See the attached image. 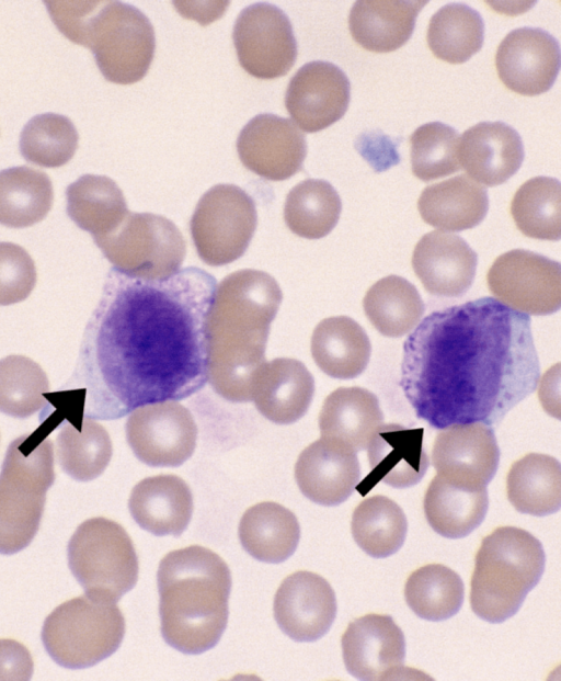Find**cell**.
<instances>
[{"label": "cell", "instance_id": "cell-30", "mask_svg": "<svg viewBox=\"0 0 561 681\" xmlns=\"http://www.w3.org/2000/svg\"><path fill=\"white\" fill-rule=\"evenodd\" d=\"M489 506L486 487H467L436 474L424 495V514L439 535L460 538L483 521Z\"/></svg>", "mask_w": 561, "mask_h": 681}, {"label": "cell", "instance_id": "cell-19", "mask_svg": "<svg viewBox=\"0 0 561 681\" xmlns=\"http://www.w3.org/2000/svg\"><path fill=\"white\" fill-rule=\"evenodd\" d=\"M499 459L494 432L481 422L444 428L436 435L432 450L437 474L467 487H486L496 473Z\"/></svg>", "mask_w": 561, "mask_h": 681}, {"label": "cell", "instance_id": "cell-44", "mask_svg": "<svg viewBox=\"0 0 561 681\" xmlns=\"http://www.w3.org/2000/svg\"><path fill=\"white\" fill-rule=\"evenodd\" d=\"M49 391V382L42 367L23 355L0 360V411L26 418L38 411Z\"/></svg>", "mask_w": 561, "mask_h": 681}, {"label": "cell", "instance_id": "cell-42", "mask_svg": "<svg viewBox=\"0 0 561 681\" xmlns=\"http://www.w3.org/2000/svg\"><path fill=\"white\" fill-rule=\"evenodd\" d=\"M463 583L458 574L442 564H428L407 579L404 598L420 617L443 621L455 615L463 602Z\"/></svg>", "mask_w": 561, "mask_h": 681}, {"label": "cell", "instance_id": "cell-20", "mask_svg": "<svg viewBox=\"0 0 561 681\" xmlns=\"http://www.w3.org/2000/svg\"><path fill=\"white\" fill-rule=\"evenodd\" d=\"M336 599L320 575L299 570L287 576L274 598V616L279 628L297 642H313L331 627Z\"/></svg>", "mask_w": 561, "mask_h": 681}, {"label": "cell", "instance_id": "cell-37", "mask_svg": "<svg viewBox=\"0 0 561 681\" xmlns=\"http://www.w3.org/2000/svg\"><path fill=\"white\" fill-rule=\"evenodd\" d=\"M484 39L481 15L461 3L444 5L430 20L426 42L433 55L449 64H462L480 50Z\"/></svg>", "mask_w": 561, "mask_h": 681}, {"label": "cell", "instance_id": "cell-26", "mask_svg": "<svg viewBox=\"0 0 561 681\" xmlns=\"http://www.w3.org/2000/svg\"><path fill=\"white\" fill-rule=\"evenodd\" d=\"M129 512L136 523L154 535H181L193 513V496L176 475H157L139 481L131 490Z\"/></svg>", "mask_w": 561, "mask_h": 681}, {"label": "cell", "instance_id": "cell-25", "mask_svg": "<svg viewBox=\"0 0 561 681\" xmlns=\"http://www.w3.org/2000/svg\"><path fill=\"white\" fill-rule=\"evenodd\" d=\"M314 381L307 367L295 359H275L259 370L252 388L256 409L268 420L288 424L308 410Z\"/></svg>", "mask_w": 561, "mask_h": 681}, {"label": "cell", "instance_id": "cell-8", "mask_svg": "<svg viewBox=\"0 0 561 681\" xmlns=\"http://www.w3.org/2000/svg\"><path fill=\"white\" fill-rule=\"evenodd\" d=\"M125 635L115 602L81 595L58 605L45 620L42 640L58 665L83 669L114 654Z\"/></svg>", "mask_w": 561, "mask_h": 681}, {"label": "cell", "instance_id": "cell-15", "mask_svg": "<svg viewBox=\"0 0 561 681\" xmlns=\"http://www.w3.org/2000/svg\"><path fill=\"white\" fill-rule=\"evenodd\" d=\"M237 151L248 170L265 180L284 181L301 170L307 144L290 120L264 113L241 129Z\"/></svg>", "mask_w": 561, "mask_h": 681}, {"label": "cell", "instance_id": "cell-12", "mask_svg": "<svg viewBox=\"0 0 561 681\" xmlns=\"http://www.w3.org/2000/svg\"><path fill=\"white\" fill-rule=\"evenodd\" d=\"M490 292L526 315H549L561 305V266L538 253L514 249L497 257L486 274Z\"/></svg>", "mask_w": 561, "mask_h": 681}, {"label": "cell", "instance_id": "cell-31", "mask_svg": "<svg viewBox=\"0 0 561 681\" xmlns=\"http://www.w3.org/2000/svg\"><path fill=\"white\" fill-rule=\"evenodd\" d=\"M370 350L365 330L346 316L323 319L311 337V354L316 364L335 378L359 375L368 364Z\"/></svg>", "mask_w": 561, "mask_h": 681}, {"label": "cell", "instance_id": "cell-5", "mask_svg": "<svg viewBox=\"0 0 561 681\" xmlns=\"http://www.w3.org/2000/svg\"><path fill=\"white\" fill-rule=\"evenodd\" d=\"M56 27L88 47L104 78L117 84L140 81L156 49L154 30L137 8L119 1H45Z\"/></svg>", "mask_w": 561, "mask_h": 681}, {"label": "cell", "instance_id": "cell-18", "mask_svg": "<svg viewBox=\"0 0 561 681\" xmlns=\"http://www.w3.org/2000/svg\"><path fill=\"white\" fill-rule=\"evenodd\" d=\"M347 671L359 680H390L403 673L405 639L390 615L369 613L351 622L342 639Z\"/></svg>", "mask_w": 561, "mask_h": 681}, {"label": "cell", "instance_id": "cell-35", "mask_svg": "<svg viewBox=\"0 0 561 681\" xmlns=\"http://www.w3.org/2000/svg\"><path fill=\"white\" fill-rule=\"evenodd\" d=\"M54 200L49 177L26 166L0 171V224L23 228L43 220Z\"/></svg>", "mask_w": 561, "mask_h": 681}, {"label": "cell", "instance_id": "cell-23", "mask_svg": "<svg viewBox=\"0 0 561 681\" xmlns=\"http://www.w3.org/2000/svg\"><path fill=\"white\" fill-rule=\"evenodd\" d=\"M524 159L518 133L502 122H481L465 130L458 143V160L468 177L485 186L508 180Z\"/></svg>", "mask_w": 561, "mask_h": 681}, {"label": "cell", "instance_id": "cell-47", "mask_svg": "<svg viewBox=\"0 0 561 681\" xmlns=\"http://www.w3.org/2000/svg\"><path fill=\"white\" fill-rule=\"evenodd\" d=\"M34 662L28 649L14 639H0V681L30 680Z\"/></svg>", "mask_w": 561, "mask_h": 681}, {"label": "cell", "instance_id": "cell-43", "mask_svg": "<svg viewBox=\"0 0 561 681\" xmlns=\"http://www.w3.org/2000/svg\"><path fill=\"white\" fill-rule=\"evenodd\" d=\"M79 136L73 123L56 113L32 117L20 135L23 158L45 168L66 164L78 148Z\"/></svg>", "mask_w": 561, "mask_h": 681}, {"label": "cell", "instance_id": "cell-4", "mask_svg": "<svg viewBox=\"0 0 561 681\" xmlns=\"http://www.w3.org/2000/svg\"><path fill=\"white\" fill-rule=\"evenodd\" d=\"M164 640L184 654H202L228 622L231 575L224 559L198 545L168 553L157 572Z\"/></svg>", "mask_w": 561, "mask_h": 681}, {"label": "cell", "instance_id": "cell-33", "mask_svg": "<svg viewBox=\"0 0 561 681\" xmlns=\"http://www.w3.org/2000/svg\"><path fill=\"white\" fill-rule=\"evenodd\" d=\"M506 496L522 513L543 517L561 506V467L546 454L529 453L514 462L506 475Z\"/></svg>", "mask_w": 561, "mask_h": 681}, {"label": "cell", "instance_id": "cell-24", "mask_svg": "<svg viewBox=\"0 0 561 681\" xmlns=\"http://www.w3.org/2000/svg\"><path fill=\"white\" fill-rule=\"evenodd\" d=\"M412 266L425 290L436 296L463 294L472 284L477 253L459 236L433 230L416 243Z\"/></svg>", "mask_w": 561, "mask_h": 681}, {"label": "cell", "instance_id": "cell-34", "mask_svg": "<svg viewBox=\"0 0 561 681\" xmlns=\"http://www.w3.org/2000/svg\"><path fill=\"white\" fill-rule=\"evenodd\" d=\"M67 214L93 238L114 230L128 215L123 191L107 177L84 174L66 189Z\"/></svg>", "mask_w": 561, "mask_h": 681}, {"label": "cell", "instance_id": "cell-16", "mask_svg": "<svg viewBox=\"0 0 561 681\" xmlns=\"http://www.w3.org/2000/svg\"><path fill=\"white\" fill-rule=\"evenodd\" d=\"M350 95L351 84L342 69L317 60L300 67L290 79L285 106L300 129L316 133L342 118Z\"/></svg>", "mask_w": 561, "mask_h": 681}, {"label": "cell", "instance_id": "cell-36", "mask_svg": "<svg viewBox=\"0 0 561 681\" xmlns=\"http://www.w3.org/2000/svg\"><path fill=\"white\" fill-rule=\"evenodd\" d=\"M363 307L371 325L387 337L410 332L425 309L415 286L398 275L386 276L370 286Z\"/></svg>", "mask_w": 561, "mask_h": 681}, {"label": "cell", "instance_id": "cell-10", "mask_svg": "<svg viewBox=\"0 0 561 681\" xmlns=\"http://www.w3.org/2000/svg\"><path fill=\"white\" fill-rule=\"evenodd\" d=\"M93 239L116 271L146 281L173 276L186 253L179 228L151 213L129 212L114 230Z\"/></svg>", "mask_w": 561, "mask_h": 681}, {"label": "cell", "instance_id": "cell-29", "mask_svg": "<svg viewBox=\"0 0 561 681\" xmlns=\"http://www.w3.org/2000/svg\"><path fill=\"white\" fill-rule=\"evenodd\" d=\"M488 208L486 190L465 174L427 185L417 200V209L423 220L449 231H461L479 225Z\"/></svg>", "mask_w": 561, "mask_h": 681}, {"label": "cell", "instance_id": "cell-41", "mask_svg": "<svg viewBox=\"0 0 561 681\" xmlns=\"http://www.w3.org/2000/svg\"><path fill=\"white\" fill-rule=\"evenodd\" d=\"M511 215L518 230L540 240L561 237V186L559 180L535 177L524 182L511 202Z\"/></svg>", "mask_w": 561, "mask_h": 681}, {"label": "cell", "instance_id": "cell-21", "mask_svg": "<svg viewBox=\"0 0 561 681\" xmlns=\"http://www.w3.org/2000/svg\"><path fill=\"white\" fill-rule=\"evenodd\" d=\"M369 474L355 488L367 495L382 481L394 488L417 484L428 467L423 447V429H410L400 424H382L367 445Z\"/></svg>", "mask_w": 561, "mask_h": 681}, {"label": "cell", "instance_id": "cell-14", "mask_svg": "<svg viewBox=\"0 0 561 681\" xmlns=\"http://www.w3.org/2000/svg\"><path fill=\"white\" fill-rule=\"evenodd\" d=\"M126 436L145 464L179 466L195 450L197 427L187 408L175 400H164L134 409L126 422Z\"/></svg>", "mask_w": 561, "mask_h": 681}, {"label": "cell", "instance_id": "cell-9", "mask_svg": "<svg viewBox=\"0 0 561 681\" xmlns=\"http://www.w3.org/2000/svg\"><path fill=\"white\" fill-rule=\"evenodd\" d=\"M68 564L85 594L118 601L137 582L138 557L125 529L106 518L81 523L68 544Z\"/></svg>", "mask_w": 561, "mask_h": 681}, {"label": "cell", "instance_id": "cell-28", "mask_svg": "<svg viewBox=\"0 0 561 681\" xmlns=\"http://www.w3.org/2000/svg\"><path fill=\"white\" fill-rule=\"evenodd\" d=\"M377 397L362 387H340L323 401L319 413L321 438L335 440L354 452L367 447L382 425Z\"/></svg>", "mask_w": 561, "mask_h": 681}, {"label": "cell", "instance_id": "cell-17", "mask_svg": "<svg viewBox=\"0 0 561 681\" xmlns=\"http://www.w3.org/2000/svg\"><path fill=\"white\" fill-rule=\"evenodd\" d=\"M560 48L541 29L520 27L510 32L495 53V69L502 83L522 95L547 92L558 76Z\"/></svg>", "mask_w": 561, "mask_h": 681}, {"label": "cell", "instance_id": "cell-6", "mask_svg": "<svg viewBox=\"0 0 561 681\" xmlns=\"http://www.w3.org/2000/svg\"><path fill=\"white\" fill-rule=\"evenodd\" d=\"M543 569L545 552L534 535L520 527H496L476 554L470 581L473 613L491 623L504 622L519 610Z\"/></svg>", "mask_w": 561, "mask_h": 681}, {"label": "cell", "instance_id": "cell-11", "mask_svg": "<svg viewBox=\"0 0 561 681\" xmlns=\"http://www.w3.org/2000/svg\"><path fill=\"white\" fill-rule=\"evenodd\" d=\"M256 223L255 203L245 191L233 184H217L199 198L190 227L199 258L218 266L245 252Z\"/></svg>", "mask_w": 561, "mask_h": 681}, {"label": "cell", "instance_id": "cell-39", "mask_svg": "<svg viewBox=\"0 0 561 681\" xmlns=\"http://www.w3.org/2000/svg\"><path fill=\"white\" fill-rule=\"evenodd\" d=\"M60 467L79 481L100 476L112 457V441L103 425L83 418L79 425L67 422L56 439Z\"/></svg>", "mask_w": 561, "mask_h": 681}, {"label": "cell", "instance_id": "cell-38", "mask_svg": "<svg viewBox=\"0 0 561 681\" xmlns=\"http://www.w3.org/2000/svg\"><path fill=\"white\" fill-rule=\"evenodd\" d=\"M342 209L335 189L321 179H307L287 194L284 219L297 236L319 239L336 225Z\"/></svg>", "mask_w": 561, "mask_h": 681}, {"label": "cell", "instance_id": "cell-2", "mask_svg": "<svg viewBox=\"0 0 561 681\" xmlns=\"http://www.w3.org/2000/svg\"><path fill=\"white\" fill-rule=\"evenodd\" d=\"M117 273L98 337L111 418L204 386L206 321L216 290L214 276L194 266L163 281Z\"/></svg>", "mask_w": 561, "mask_h": 681}, {"label": "cell", "instance_id": "cell-45", "mask_svg": "<svg viewBox=\"0 0 561 681\" xmlns=\"http://www.w3.org/2000/svg\"><path fill=\"white\" fill-rule=\"evenodd\" d=\"M411 168L422 181L449 175L460 169L458 133L440 122L417 127L410 136Z\"/></svg>", "mask_w": 561, "mask_h": 681}, {"label": "cell", "instance_id": "cell-27", "mask_svg": "<svg viewBox=\"0 0 561 681\" xmlns=\"http://www.w3.org/2000/svg\"><path fill=\"white\" fill-rule=\"evenodd\" d=\"M426 1H356L348 16L353 39L374 53H390L411 37L415 20Z\"/></svg>", "mask_w": 561, "mask_h": 681}, {"label": "cell", "instance_id": "cell-1", "mask_svg": "<svg viewBox=\"0 0 561 681\" xmlns=\"http://www.w3.org/2000/svg\"><path fill=\"white\" fill-rule=\"evenodd\" d=\"M530 318L492 297L433 311L403 344L400 385L435 429L493 425L539 379Z\"/></svg>", "mask_w": 561, "mask_h": 681}, {"label": "cell", "instance_id": "cell-13", "mask_svg": "<svg viewBox=\"0 0 561 681\" xmlns=\"http://www.w3.org/2000/svg\"><path fill=\"white\" fill-rule=\"evenodd\" d=\"M232 39L240 66L251 76L271 80L285 76L297 57V43L287 15L277 7L255 3L243 9Z\"/></svg>", "mask_w": 561, "mask_h": 681}, {"label": "cell", "instance_id": "cell-22", "mask_svg": "<svg viewBox=\"0 0 561 681\" xmlns=\"http://www.w3.org/2000/svg\"><path fill=\"white\" fill-rule=\"evenodd\" d=\"M359 477L356 452L327 438L307 446L295 465V479L300 491L322 506L345 501L358 485Z\"/></svg>", "mask_w": 561, "mask_h": 681}, {"label": "cell", "instance_id": "cell-3", "mask_svg": "<svg viewBox=\"0 0 561 681\" xmlns=\"http://www.w3.org/2000/svg\"><path fill=\"white\" fill-rule=\"evenodd\" d=\"M282 299L279 285L263 271L240 270L216 286L206 321L207 379L221 397L252 399Z\"/></svg>", "mask_w": 561, "mask_h": 681}, {"label": "cell", "instance_id": "cell-7", "mask_svg": "<svg viewBox=\"0 0 561 681\" xmlns=\"http://www.w3.org/2000/svg\"><path fill=\"white\" fill-rule=\"evenodd\" d=\"M38 429L11 442L0 472V554L25 548L42 520L55 480L53 443Z\"/></svg>", "mask_w": 561, "mask_h": 681}, {"label": "cell", "instance_id": "cell-40", "mask_svg": "<svg viewBox=\"0 0 561 681\" xmlns=\"http://www.w3.org/2000/svg\"><path fill=\"white\" fill-rule=\"evenodd\" d=\"M351 531L356 544L369 556L383 558L404 543L408 522L402 509L386 496L363 500L354 510Z\"/></svg>", "mask_w": 561, "mask_h": 681}, {"label": "cell", "instance_id": "cell-48", "mask_svg": "<svg viewBox=\"0 0 561 681\" xmlns=\"http://www.w3.org/2000/svg\"><path fill=\"white\" fill-rule=\"evenodd\" d=\"M539 399L548 413L560 417V363L550 367L542 376Z\"/></svg>", "mask_w": 561, "mask_h": 681}, {"label": "cell", "instance_id": "cell-32", "mask_svg": "<svg viewBox=\"0 0 561 681\" xmlns=\"http://www.w3.org/2000/svg\"><path fill=\"white\" fill-rule=\"evenodd\" d=\"M239 538L252 557L266 563H280L296 551L300 527L290 510L279 503L264 501L243 513Z\"/></svg>", "mask_w": 561, "mask_h": 681}, {"label": "cell", "instance_id": "cell-46", "mask_svg": "<svg viewBox=\"0 0 561 681\" xmlns=\"http://www.w3.org/2000/svg\"><path fill=\"white\" fill-rule=\"evenodd\" d=\"M36 283V268L19 245L0 242V305L24 300Z\"/></svg>", "mask_w": 561, "mask_h": 681}]
</instances>
